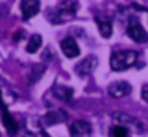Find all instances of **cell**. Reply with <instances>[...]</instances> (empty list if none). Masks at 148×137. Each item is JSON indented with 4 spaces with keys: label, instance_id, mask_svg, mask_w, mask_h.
Here are the masks:
<instances>
[{
    "label": "cell",
    "instance_id": "obj_1",
    "mask_svg": "<svg viewBox=\"0 0 148 137\" xmlns=\"http://www.w3.org/2000/svg\"><path fill=\"white\" fill-rule=\"evenodd\" d=\"M138 54L135 51L131 50H124V51H115L110 57V65L115 72H123V70L132 67L137 62Z\"/></svg>",
    "mask_w": 148,
    "mask_h": 137
},
{
    "label": "cell",
    "instance_id": "obj_2",
    "mask_svg": "<svg viewBox=\"0 0 148 137\" xmlns=\"http://www.w3.org/2000/svg\"><path fill=\"white\" fill-rule=\"evenodd\" d=\"M78 0H64L61 5L58 6V10L54 11V16H53V21L56 19V22H64L65 19H70L75 16V13L78 11Z\"/></svg>",
    "mask_w": 148,
    "mask_h": 137
},
{
    "label": "cell",
    "instance_id": "obj_3",
    "mask_svg": "<svg viewBox=\"0 0 148 137\" xmlns=\"http://www.w3.org/2000/svg\"><path fill=\"white\" fill-rule=\"evenodd\" d=\"M126 34L127 37H131L134 41L137 43H143V41H148V32L143 29V25L138 22L137 18H131L127 24V29H126Z\"/></svg>",
    "mask_w": 148,
    "mask_h": 137
},
{
    "label": "cell",
    "instance_id": "obj_4",
    "mask_svg": "<svg viewBox=\"0 0 148 137\" xmlns=\"http://www.w3.org/2000/svg\"><path fill=\"white\" fill-rule=\"evenodd\" d=\"M97 64H99V61H97L96 56H88V57H84L80 64H77L75 73H77L78 76H88V75H91V73L94 72V69L97 67Z\"/></svg>",
    "mask_w": 148,
    "mask_h": 137
},
{
    "label": "cell",
    "instance_id": "obj_5",
    "mask_svg": "<svg viewBox=\"0 0 148 137\" xmlns=\"http://www.w3.org/2000/svg\"><path fill=\"white\" fill-rule=\"evenodd\" d=\"M0 110H2V121H3V124H5V127H7L8 134L14 136V134L18 132V123H16V120L13 118V115L8 113L7 105H5L3 101H2V92H0Z\"/></svg>",
    "mask_w": 148,
    "mask_h": 137
},
{
    "label": "cell",
    "instance_id": "obj_6",
    "mask_svg": "<svg viewBox=\"0 0 148 137\" xmlns=\"http://www.w3.org/2000/svg\"><path fill=\"white\" fill-rule=\"evenodd\" d=\"M21 13L24 19H30L40 11V0H21Z\"/></svg>",
    "mask_w": 148,
    "mask_h": 137
},
{
    "label": "cell",
    "instance_id": "obj_7",
    "mask_svg": "<svg viewBox=\"0 0 148 137\" xmlns=\"http://www.w3.org/2000/svg\"><path fill=\"white\" fill-rule=\"evenodd\" d=\"M61 50L69 59H73V57L80 56V46H78L77 41L72 37H65L64 40L61 41Z\"/></svg>",
    "mask_w": 148,
    "mask_h": 137
},
{
    "label": "cell",
    "instance_id": "obj_8",
    "mask_svg": "<svg viewBox=\"0 0 148 137\" xmlns=\"http://www.w3.org/2000/svg\"><path fill=\"white\" fill-rule=\"evenodd\" d=\"M91 136V124L88 121L78 120L70 126V137H89Z\"/></svg>",
    "mask_w": 148,
    "mask_h": 137
},
{
    "label": "cell",
    "instance_id": "obj_9",
    "mask_svg": "<svg viewBox=\"0 0 148 137\" xmlns=\"http://www.w3.org/2000/svg\"><path fill=\"white\" fill-rule=\"evenodd\" d=\"M129 92H131V85L127 81H115L108 86V94L112 97H116V99L124 97Z\"/></svg>",
    "mask_w": 148,
    "mask_h": 137
},
{
    "label": "cell",
    "instance_id": "obj_10",
    "mask_svg": "<svg viewBox=\"0 0 148 137\" xmlns=\"http://www.w3.org/2000/svg\"><path fill=\"white\" fill-rule=\"evenodd\" d=\"M112 116L115 118V120L118 121L121 126H124V124H129V126H132L134 129H137V131H143V124H142L140 121H137L134 116H129V115L121 113V112H115Z\"/></svg>",
    "mask_w": 148,
    "mask_h": 137
},
{
    "label": "cell",
    "instance_id": "obj_11",
    "mask_svg": "<svg viewBox=\"0 0 148 137\" xmlns=\"http://www.w3.org/2000/svg\"><path fill=\"white\" fill-rule=\"evenodd\" d=\"M65 120H67V113H65L64 110H53V112H48V113L43 116V123L48 124V126L62 123V121H65Z\"/></svg>",
    "mask_w": 148,
    "mask_h": 137
},
{
    "label": "cell",
    "instance_id": "obj_12",
    "mask_svg": "<svg viewBox=\"0 0 148 137\" xmlns=\"http://www.w3.org/2000/svg\"><path fill=\"white\" fill-rule=\"evenodd\" d=\"M96 22H97V25H99V32L103 38L112 37V19L103 18V16H97Z\"/></svg>",
    "mask_w": 148,
    "mask_h": 137
},
{
    "label": "cell",
    "instance_id": "obj_13",
    "mask_svg": "<svg viewBox=\"0 0 148 137\" xmlns=\"http://www.w3.org/2000/svg\"><path fill=\"white\" fill-rule=\"evenodd\" d=\"M53 92H54L56 97L64 101V102H69L72 99V96H73V89L65 86V85H56L54 89H53Z\"/></svg>",
    "mask_w": 148,
    "mask_h": 137
},
{
    "label": "cell",
    "instance_id": "obj_14",
    "mask_svg": "<svg viewBox=\"0 0 148 137\" xmlns=\"http://www.w3.org/2000/svg\"><path fill=\"white\" fill-rule=\"evenodd\" d=\"M42 35H38V34H35V35H32V37L29 38V43H27V46H26V50H27V53H37V51L40 50V46H42Z\"/></svg>",
    "mask_w": 148,
    "mask_h": 137
},
{
    "label": "cell",
    "instance_id": "obj_15",
    "mask_svg": "<svg viewBox=\"0 0 148 137\" xmlns=\"http://www.w3.org/2000/svg\"><path fill=\"white\" fill-rule=\"evenodd\" d=\"M43 73H45V65H42V64H37V65H34L32 70H30V73H29V83L38 81V80L42 78Z\"/></svg>",
    "mask_w": 148,
    "mask_h": 137
},
{
    "label": "cell",
    "instance_id": "obj_16",
    "mask_svg": "<svg viewBox=\"0 0 148 137\" xmlns=\"http://www.w3.org/2000/svg\"><path fill=\"white\" fill-rule=\"evenodd\" d=\"M127 134H129L127 127L121 126V124L110 127V136H112V137H127Z\"/></svg>",
    "mask_w": 148,
    "mask_h": 137
},
{
    "label": "cell",
    "instance_id": "obj_17",
    "mask_svg": "<svg viewBox=\"0 0 148 137\" xmlns=\"http://www.w3.org/2000/svg\"><path fill=\"white\" fill-rule=\"evenodd\" d=\"M142 99H143L145 102H148V85L142 86Z\"/></svg>",
    "mask_w": 148,
    "mask_h": 137
},
{
    "label": "cell",
    "instance_id": "obj_18",
    "mask_svg": "<svg viewBox=\"0 0 148 137\" xmlns=\"http://www.w3.org/2000/svg\"><path fill=\"white\" fill-rule=\"evenodd\" d=\"M21 37H24V32H23V30H19L16 35H14V40H19Z\"/></svg>",
    "mask_w": 148,
    "mask_h": 137
}]
</instances>
